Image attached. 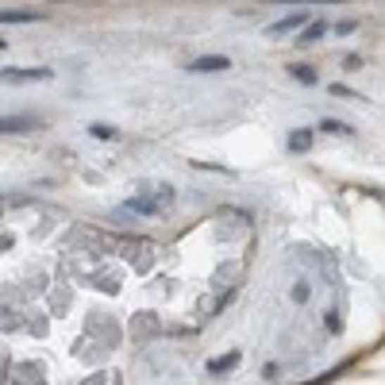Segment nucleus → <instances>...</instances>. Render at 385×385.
I'll return each instance as SVG.
<instances>
[{
  "label": "nucleus",
  "instance_id": "obj_2",
  "mask_svg": "<svg viewBox=\"0 0 385 385\" xmlns=\"http://www.w3.org/2000/svg\"><path fill=\"white\" fill-rule=\"evenodd\" d=\"M227 65H232V62H227L224 54H204V58H193L189 70L193 73H220V70H227Z\"/></svg>",
  "mask_w": 385,
  "mask_h": 385
},
{
  "label": "nucleus",
  "instance_id": "obj_3",
  "mask_svg": "<svg viewBox=\"0 0 385 385\" xmlns=\"http://www.w3.org/2000/svg\"><path fill=\"white\" fill-rule=\"evenodd\" d=\"M35 120L31 116H0V135H15V131H27Z\"/></svg>",
  "mask_w": 385,
  "mask_h": 385
},
{
  "label": "nucleus",
  "instance_id": "obj_1",
  "mask_svg": "<svg viewBox=\"0 0 385 385\" xmlns=\"http://www.w3.org/2000/svg\"><path fill=\"white\" fill-rule=\"evenodd\" d=\"M0 81H8V85H27V81H51V70H43V65H15V70H0Z\"/></svg>",
  "mask_w": 385,
  "mask_h": 385
},
{
  "label": "nucleus",
  "instance_id": "obj_9",
  "mask_svg": "<svg viewBox=\"0 0 385 385\" xmlns=\"http://www.w3.org/2000/svg\"><path fill=\"white\" fill-rule=\"evenodd\" d=\"M89 135H93V139H112V135H116V127H108V124H93V127H89Z\"/></svg>",
  "mask_w": 385,
  "mask_h": 385
},
{
  "label": "nucleus",
  "instance_id": "obj_6",
  "mask_svg": "<svg viewBox=\"0 0 385 385\" xmlns=\"http://www.w3.org/2000/svg\"><path fill=\"white\" fill-rule=\"evenodd\" d=\"M289 146H293V151H308V146H313V131H305V127L293 131V135H289Z\"/></svg>",
  "mask_w": 385,
  "mask_h": 385
},
{
  "label": "nucleus",
  "instance_id": "obj_10",
  "mask_svg": "<svg viewBox=\"0 0 385 385\" xmlns=\"http://www.w3.org/2000/svg\"><path fill=\"white\" fill-rule=\"evenodd\" d=\"M293 77H297V81H305V85H313V81H316V73L308 70V65H293Z\"/></svg>",
  "mask_w": 385,
  "mask_h": 385
},
{
  "label": "nucleus",
  "instance_id": "obj_11",
  "mask_svg": "<svg viewBox=\"0 0 385 385\" xmlns=\"http://www.w3.org/2000/svg\"><path fill=\"white\" fill-rule=\"evenodd\" d=\"M324 131H327V135H347V124H339V120H327V124H324Z\"/></svg>",
  "mask_w": 385,
  "mask_h": 385
},
{
  "label": "nucleus",
  "instance_id": "obj_12",
  "mask_svg": "<svg viewBox=\"0 0 385 385\" xmlns=\"http://www.w3.org/2000/svg\"><path fill=\"white\" fill-rule=\"evenodd\" d=\"M282 4H339V0H282Z\"/></svg>",
  "mask_w": 385,
  "mask_h": 385
},
{
  "label": "nucleus",
  "instance_id": "obj_8",
  "mask_svg": "<svg viewBox=\"0 0 385 385\" xmlns=\"http://www.w3.org/2000/svg\"><path fill=\"white\" fill-rule=\"evenodd\" d=\"M235 362H239V355H227V358H212V362H208V370H212V374H220V370H232Z\"/></svg>",
  "mask_w": 385,
  "mask_h": 385
},
{
  "label": "nucleus",
  "instance_id": "obj_7",
  "mask_svg": "<svg viewBox=\"0 0 385 385\" xmlns=\"http://www.w3.org/2000/svg\"><path fill=\"white\" fill-rule=\"evenodd\" d=\"M324 31H327V27H324V23H313V27H305V31H301V39H297V43H301V46H313V43H316V39H320V35H324Z\"/></svg>",
  "mask_w": 385,
  "mask_h": 385
},
{
  "label": "nucleus",
  "instance_id": "obj_4",
  "mask_svg": "<svg viewBox=\"0 0 385 385\" xmlns=\"http://www.w3.org/2000/svg\"><path fill=\"white\" fill-rule=\"evenodd\" d=\"M39 20V8L31 12H12V8H0V23H35Z\"/></svg>",
  "mask_w": 385,
  "mask_h": 385
},
{
  "label": "nucleus",
  "instance_id": "obj_5",
  "mask_svg": "<svg viewBox=\"0 0 385 385\" xmlns=\"http://www.w3.org/2000/svg\"><path fill=\"white\" fill-rule=\"evenodd\" d=\"M305 23V15H285V20H277V23H270L266 27V35H285V31H293V27H301Z\"/></svg>",
  "mask_w": 385,
  "mask_h": 385
}]
</instances>
